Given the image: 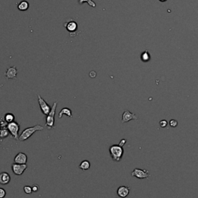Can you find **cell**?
<instances>
[{
	"mask_svg": "<svg viewBox=\"0 0 198 198\" xmlns=\"http://www.w3.org/2000/svg\"><path fill=\"white\" fill-rule=\"evenodd\" d=\"M133 177H136L139 179H146L150 177L149 171L146 170H141V169H135L131 173Z\"/></svg>",
	"mask_w": 198,
	"mask_h": 198,
	"instance_id": "cell-7",
	"label": "cell"
},
{
	"mask_svg": "<svg viewBox=\"0 0 198 198\" xmlns=\"http://www.w3.org/2000/svg\"><path fill=\"white\" fill-rule=\"evenodd\" d=\"M159 125H160V126L162 128H165V127L167 126V125H168V122H167L166 120H162V121L159 122Z\"/></svg>",
	"mask_w": 198,
	"mask_h": 198,
	"instance_id": "cell-24",
	"label": "cell"
},
{
	"mask_svg": "<svg viewBox=\"0 0 198 198\" xmlns=\"http://www.w3.org/2000/svg\"><path fill=\"white\" fill-rule=\"evenodd\" d=\"M43 129V127L40 125H36L33 126V127H30V128H26L23 131V133L20 134V137H19V140L23 142L28 139L29 138L31 137L37 131H42Z\"/></svg>",
	"mask_w": 198,
	"mask_h": 198,
	"instance_id": "cell-2",
	"label": "cell"
},
{
	"mask_svg": "<svg viewBox=\"0 0 198 198\" xmlns=\"http://www.w3.org/2000/svg\"><path fill=\"white\" fill-rule=\"evenodd\" d=\"M4 120H5L6 122L10 123L14 121L15 120V116L13 115V113H6L4 116Z\"/></svg>",
	"mask_w": 198,
	"mask_h": 198,
	"instance_id": "cell-18",
	"label": "cell"
},
{
	"mask_svg": "<svg viewBox=\"0 0 198 198\" xmlns=\"http://www.w3.org/2000/svg\"><path fill=\"white\" fill-rule=\"evenodd\" d=\"M9 134L7 127H0V139H4Z\"/></svg>",
	"mask_w": 198,
	"mask_h": 198,
	"instance_id": "cell-17",
	"label": "cell"
},
{
	"mask_svg": "<svg viewBox=\"0 0 198 198\" xmlns=\"http://www.w3.org/2000/svg\"><path fill=\"white\" fill-rule=\"evenodd\" d=\"M159 1L162 2H166V1H167V0H159Z\"/></svg>",
	"mask_w": 198,
	"mask_h": 198,
	"instance_id": "cell-28",
	"label": "cell"
},
{
	"mask_svg": "<svg viewBox=\"0 0 198 198\" xmlns=\"http://www.w3.org/2000/svg\"><path fill=\"white\" fill-rule=\"evenodd\" d=\"M7 129L9 132L10 135L17 140H19V131H20V124L17 121H13L7 124Z\"/></svg>",
	"mask_w": 198,
	"mask_h": 198,
	"instance_id": "cell-4",
	"label": "cell"
},
{
	"mask_svg": "<svg viewBox=\"0 0 198 198\" xmlns=\"http://www.w3.org/2000/svg\"><path fill=\"white\" fill-rule=\"evenodd\" d=\"M11 180L10 175L6 172H2L0 174V184L7 185Z\"/></svg>",
	"mask_w": 198,
	"mask_h": 198,
	"instance_id": "cell-13",
	"label": "cell"
},
{
	"mask_svg": "<svg viewBox=\"0 0 198 198\" xmlns=\"http://www.w3.org/2000/svg\"><path fill=\"white\" fill-rule=\"evenodd\" d=\"M6 195V192L3 188H0V198H4Z\"/></svg>",
	"mask_w": 198,
	"mask_h": 198,
	"instance_id": "cell-22",
	"label": "cell"
},
{
	"mask_svg": "<svg viewBox=\"0 0 198 198\" xmlns=\"http://www.w3.org/2000/svg\"><path fill=\"white\" fill-rule=\"evenodd\" d=\"M78 2L79 4H83L84 3V2H88L90 6L93 7V8L96 7V4H95L92 0H78Z\"/></svg>",
	"mask_w": 198,
	"mask_h": 198,
	"instance_id": "cell-20",
	"label": "cell"
},
{
	"mask_svg": "<svg viewBox=\"0 0 198 198\" xmlns=\"http://www.w3.org/2000/svg\"><path fill=\"white\" fill-rule=\"evenodd\" d=\"M17 7H18V9L20 10V11H26L30 7V4H29V2L27 1H21L18 4Z\"/></svg>",
	"mask_w": 198,
	"mask_h": 198,
	"instance_id": "cell-15",
	"label": "cell"
},
{
	"mask_svg": "<svg viewBox=\"0 0 198 198\" xmlns=\"http://www.w3.org/2000/svg\"><path fill=\"white\" fill-rule=\"evenodd\" d=\"M64 27H65L67 31L70 32V33H74V32H76V30H77L78 26H77V23H76L75 21L70 20V21H68L64 23Z\"/></svg>",
	"mask_w": 198,
	"mask_h": 198,
	"instance_id": "cell-11",
	"label": "cell"
},
{
	"mask_svg": "<svg viewBox=\"0 0 198 198\" xmlns=\"http://www.w3.org/2000/svg\"><path fill=\"white\" fill-rule=\"evenodd\" d=\"M126 143V140L125 139H121V142H120V143H119V145L120 146H124V144L125 143Z\"/></svg>",
	"mask_w": 198,
	"mask_h": 198,
	"instance_id": "cell-26",
	"label": "cell"
},
{
	"mask_svg": "<svg viewBox=\"0 0 198 198\" xmlns=\"http://www.w3.org/2000/svg\"><path fill=\"white\" fill-rule=\"evenodd\" d=\"M64 115H67V116L70 117V118H72V111H71V110H70V108H64L60 111L58 117H59V118H61Z\"/></svg>",
	"mask_w": 198,
	"mask_h": 198,
	"instance_id": "cell-14",
	"label": "cell"
},
{
	"mask_svg": "<svg viewBox=\"0 0 198 198\" xmlns=\"http://www.w3.org/2000/svg\"><path fill=\"white\" fill-rule=\"evenodd\" d=\"M37 98H38V102H39L41 111L43 112V115H45L47 116V115L50 113V111L51 107L46 102H45L44 99H43L40 95H37Z\"/></svg>",
	"mask_w": 198,
	"mask_h": 198,
	"instance_id": "cell-5",
	"label": "cell"
},
{
	"mask_svg": "<svg viewBox=\"0 0 198 198\" xmlns=\"http://www.w3.org/2000/svg\"><path fill=\"white\" fill-rule=\"evenodd\" d=\"M14 163L19 164H26L27 163V155L23 152H19L14 158Z\"/></svg>",
	"mask_w": 198,
	"mask_h": 198,
	"instance_id": "cell-12",
	"label": "cell"
},
{
	"mask_svg": "<svg viewBox=\"0 0 198 198\" xmlns=\"http://www.w3.org/2000/svg\"><path fill=\"white\" fill-rule=\"evenodd\" d=\"M57 106H58V102H55L53 104L52 107H51V110L50 111V113L46 116V123H45V125H46L49 129H55V126H54V117H55Z\"/></svg>",
	"mask_w": 198,
	"mask_h": 198,
	"instance_id": "cell-3",
	"label": "cell"
},
{
	"mask_svg": "<svg viewBox=\"0 0 198 198\" xmlns=\"http://www.w3.org/2000/svg\"><path fill=\"white\" fill-rule=\"evenodd\" d=\"M91 167V163L88 160H84L80 163V166H79V168L82 170H88V169H90Z\"/></svg>",
	"mask_w": 198,
	"mask_h": 198,
	"instance_id": "cell-16",
	"label": "cell"
},
{
	"mask_svg": "<svg viewBox=\"0 0 198 198\" xmlns=\"http://www.w3.org/2000/svg\"><path fill=\"white\" fill-rule=\"evenodd\" d=\"M17 73H18V71H17V67H16V66H13V67L7 69L5 73V76L7 79H15L17 78Z\"/></svg>",
	"mask_w": 198,
	"mask_h": 198,
	"instance_id": "cell-9",
	"label": "cell"
},
{
	"mask_svg": "<svg viewBox=\"0 0 198 198\" xmlns=\"http://www.w3.org/2000/svg\"><path fill=\"white\" fill-rule=\"evenodd\" d=\"M32 189H33V192H36V191H38V189H39V187H38L37 185H34L33 187H32Z\"/></svg>",
	"mask_w": 198,
	"mask_h": 198,
	"instance_id": "cell-25",
	"label": "cell"
},
{
	"mask_svg": "<svg viewBox=\"0 0 198 198\" xmlns=\"http://www.w3.org/2000/svg\"><path fill=\"white\" fill-rule=\"evenodd\" d=\"M170 125L171 127H176V126L178 125V122H177V120L172 119L170 121Z\"/></svg>",
	"mask_w": 198,
	"mask_h": 198,
	"instance_id": "cell-23",
	"label": "cell"
},
{
	"mask_svg": "<svg viewBox=\"0 0 198 198\" xmlns=\"http://www.w3.org/2000/svg\"><path fill=\"white\" fill-rule=\"evenodd\" d=\"M23 190H24L25 193H27V194H30V193L33 192V189H32V187H30V186H25V187H23Z\"/></svg>",
	"mask_w": 198,
	"mask_h": 198,
	"instance_id": "cell-21",
	"label": "cell"
},
{
	"mask_svg": "<svg viewBox=\"0 0 198 198\" xmlns=\"http://www.w3.org/2000/svg\"><path fill=\"white\" fill-rule=\"evenodd\" d=\"M130 188L129 187H125V186H121L117 190V194L119 197L121 198H125L128 196L129 194Z\"/></svg>",
	"mask_w": 198,
	"mask_h": 198,
	"instance_id": "cell-10",
	"label": "cell"
},
{
	"mask_svg": "<svg viewBox=\"0 0 198 198\" xmlns=\"http://www.w3.org/2000/svg\"><path fill=\"white\" fill-rule=\"evenodd\" d=\"M136 120L137 121L138 117L135 115L134 113L130 112L128 110H125V111L123 112L122 114V118H121V123H125L129 121L130 120Z\"/></svg>",
	"mask_w": 198,
	"mask_h": 198,
	"instance_id": "cell-8",
	"label": "cell"
},
{
	"mask_svg": "<svg viewBox=\"0 0 198 198\" xmlns=\"http://www.w3.org/2000/svg\"><path fill=\"white\" fill-rule=\"evenodd\" d=\"M90 76L92 77H95V76H96V73H95V71H92V72L90 73Z\"/></svg>",
	"mask_w": 198,
	"mask_h": 198,
	"instance_id": "cell-27",
	"label": "cell"
},
{
	"mask_svg": "<svg viewBox=\"0 0 198 198\" xmlns=\"http://www.w3.org/2000/svg\"><path fill=\"white\" fill-rule=\"evenodd\" d=\"M141 59L142 61H144V62H146V61H149L150 59V56H149V54L147 52V51H145L142 54V56H141Z\"/></svg>",
	"mask_w": 198,
	"mask_h": 198,
	"instance_id": "cell-19",
	"label": "cell"
},
{
	"mask_svg": "<svg viewBox=\"0 0 198 198\" xmlns=\"http://www.w3.org/2000/svg\"><path fill=\"white\" fill-rule=\"evenodd\" d=\"M109 152L111 157L113 161L115 162H119L121 161L122 155L124 154V149H123L122 146L118 145H112L110 146Z\"/></svg>",
	"mask_w": 198,
	"mask_h": 198,
	"instance_id": "cell-1",
	"label": "cell"
},
{
	"mask_svg": "<svg viewBox=\"0 0 198 198\" xmlns=\"http://www.w3.org/2000/svg\"><path fill=\"white\" fill-rule=\"evenodd\" d=\"M27 164H19L14 163L12 165V170H13V174L15 175L20 176L24 173V171L27 169Z\"/></svg>",
	"mask_w": 198,
	"mask_h": 198,
	"instance_id": "cell-6",
	"label": "cell"
}]
</instances>
